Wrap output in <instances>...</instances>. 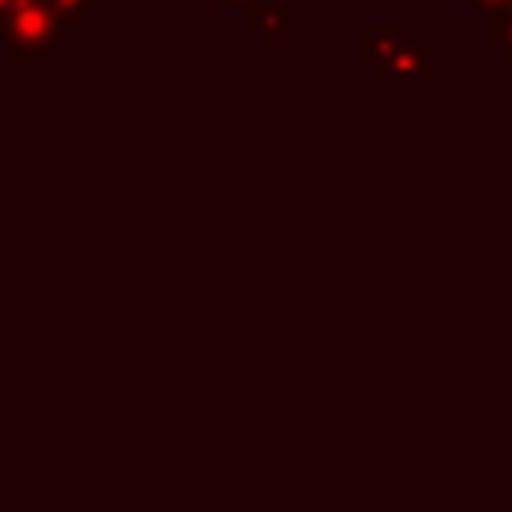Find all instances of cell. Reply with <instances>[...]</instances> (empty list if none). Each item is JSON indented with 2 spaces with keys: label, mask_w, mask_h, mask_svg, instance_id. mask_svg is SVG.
<instances>
[{
  "label": "cell",
  "mask_w": 512,
  "mask_h": 512,
  "mask_svg": "<svg viewBox=\"0 0 512 512\" xmlns=\"http://www.w3.org/2000/svg\"><path fill=\"white\" fill-rule=\"evenodd\" d=\"M0 28H4V40H8L16 52H40V48H44V36H40V28H44V12H40L36 4H20V8H12L8 20H4Z\"/></svg>",
  "instance_id": "1"
}]
</instances>
